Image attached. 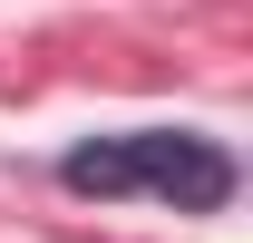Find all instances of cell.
Masks as SVG:
<instances>
[{
  "label": "cell",
  "mask_w": 253,
  "mask_h": 243,
  "mask_svg": "<svg viewBox=\"0 0 253 243\" xmlns=\"http://www.w3.org/2000/svg\"><path fill=\"white\" fill-rule=\"evenodd\" d=\"M59 185L68 195H156L175 214H214L234 195V156L214 136H185V126H136V136H97V146H68L59 156Z\"/></svg>",
  "instance_id": "6da1fadb"
}]
</instances>
